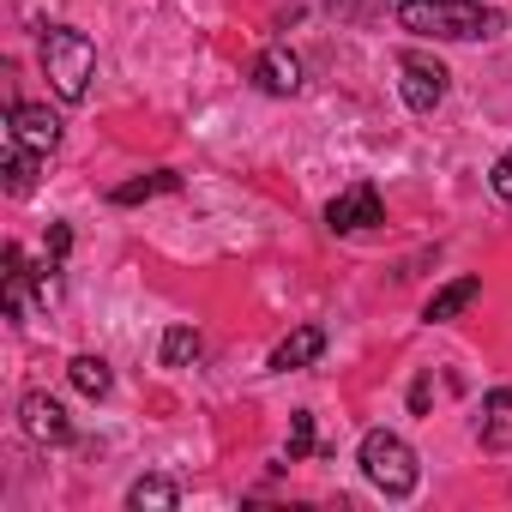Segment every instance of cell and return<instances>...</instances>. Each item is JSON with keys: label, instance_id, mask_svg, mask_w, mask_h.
Here are the masks:
<instances>
[{"label": "cell", "instance_id": "cell-13", "mask_svg": "<svg viewBox=\"0 0 512 512\" xmlns=\"http://www.w3.org/2000/svg\"><path fill=\"white\" fill-rule=\"evenodd\" d=\"M175 187H181V175H175V169H151V175H139V181H121V187L109 193V205H145V199L175 193Z\"/></svg>", "mask_w": 512, "mask_h": 512}, {"label": "cell", "instance_id": "cell-17", "mask_svg": "<svg viewBox=\"0 0 512 512\" xmlns=\"http://www.w3.org/2000/svg\"><path fill=\"white\" fill-rule=\"evenodd\" d=\"M284 452H290V464L314 452V410H296V416H290V446H284Z\"/></svg>", "mask_w": 512, "mask_h": 512}, {"label": "cell", "instance_id": "cell-7", "mask_svg": "<svg viewBox=\"0 0 512 512\" xmlns=\"http://www.w3.org/2000/svg\"><path fill=\"white\" fill-rule=\"evenodd\" d=\"M7 121H13V127H7V139H13V145H25V151H43V157H49V151L61 145V115H49L43 103H13V109H7Z\"/></svg>", "mask_w": 512, "mask_h": 512}, {"label": "cell", "instance_id": "cell-21", "mask_svg": "<svg viewBox=\"0 0 512 512\" xmlns=\"http://www.w3.org/2000/svg\"><path fill=\"white\" fill-rule=\"evenodd\" d=\"M488 410H494V416H512V386H500V392H488Z\"/></svg>", "mask_w": 512, "mask_h": 512}, {"label": "cell", "instance_id": "cell-14", "mask_svg": "<svg viewBox=\"0 0 512 512\" xmlns=\"http://www.w3.org/2000/svg\"><path fill=\"white\" fill-rule=\"evenodd\" d=\"M67 380H73V392H85V398H109V386H115V374H109L103 356H73V362H67Z\"/></svg>", "mask_w": 512, "mask_h": 512}, {"label": "cell", "instance_id": "cell-4", "mask_svg": "<svg viewBox=\"0 0 512 512\" xmlns=\"http://www.w3.org/2000/svg\"><path fill=\"white\" fill-rule=\"evenodd\" d=\"M446 79H452V73H446L434 55H422V49H404V55H398V97H404L410 115H434L440 97H446Z\"/></svg>", "mask_w": 512, "mask_h": 512}, {"label": "cell", "instance_id": "cell-20", "mask_svg": "<svg viewBox=\"0 0 512 512\" xmlns=\"http://www.w3.org/2000/svg\"><path fill=\"white\" fill-rule=\"evenodd\" d=\"M428 398H434V374H416V386H410V410L422 416V410H428Z\"/></svg>", "mask_w": 512, "mask_h": 512}, {"label": "cell", "instance_id": "cell-16", "mask_svg": "<svg viewBox=\"0 0 512 512\" xmlns=\"http://www.w3.org/2000/svg\"><path fill=\"white\" fill-rule=\"evenodd\" d=\"M37 163H43V151L7 145V187H13V193H31V187H37Z\"/></svg>", "mask_w": 512, "mask_h": 512}, {"label": "cell", "instance_id": "cell-18", "mask_svg": "<svg viewBox=\"0 0 512 512\" xmlns=\"http://www.w3.org/2000/svg\"><path fill=\"white\" fill-rule=\"evenodd\" d=\"M488 187H494V199H506V205H512V151H500V157H494Z\"/></svg>", "mask_w": 512, "mask_h": 512}, {"label": "cell", "instance_id": "cell-12", "mask_svg": "<svg viewBox=\"0 0 512 512\" xmlns=\"http://www.w3.org/2000/svg\"><path fill=\"white\" fill-rule=\"evenodd\" d=\"M127 506H133V512H175V506H181V488H175L169 476H139V482L127 488Z\"/></svg>", "mask_w": 512, "mask_h": 512}, {"label": "cell", "instance_id": "cell-10", "mask_svg": "<svg viewBox=\"0 0 512 512\" xmlns=\"http://www.w3.org/2000/svg\"><path fill=\"white\" fill-rule=\"evenodd\" d=\"M326 356V326H296L278 350H272V368L278 374H296V368H314Z\"/></svg>", "mask_w": 512, "mask_h": 512}, {"label": "cell", "instance_id": "cell-8", "mask_svg": "<svg viewBox=\"0 0 512 512\" xmlns=\"http://www.w3.org/2000/svg\"><path fill=\"white\" fill-rule=\"evenodd\" d=\"M31 278H37V272L25 266V253H19V247H7V278H0V302H7V314H13V320H31L37 308H49L43 296H31Z\"/></svg>", "mask_w": 512, "mask_h": 512}, {"label": "cell", "instance_id": "cell-1", "mask_svg": "<svg viewBox=\"0 0 512 512\" xmlns=\"http://www.w3.org/2000/svg\"><path fill=\"white\" fill-rule=\"evenodd\" d=\"M398 25L434 43H488L506 31V19L482 0H398Z\"/></svg>", "mask_w": 512, "mask_h": 512}, {"label": "cell", "instance_id": "cell-9", "mask_svg": "<svg viewBox=\"0 0 512 512\" xmlns=\"http://www.w3.org/2000/svg\"><path fill=\"white\" fill-rule=\"evenodd\" d=\"M253 85H260L266 97H296L302 91V61L290 49H266L260 61H253Z\"/></svg>", "mask_w": 512, "mask_h": 512}, {"label": "cell", "instance_id": "cell-11", "mask_svg": "<svg viewBox=\"0 0 512 512\" xmlns=\"http://www.w3.org/2000/svg\"><path fill=\"white\" fill-rule=\"evenodd\" d=\"M476 296H482V278H452L446 290H434V296H428L422 320H428V326H446V320H458V314H464Z\"/></svg>", "mask_w": 512, "mask_h": 512}, {"label": "cell", "instance_id": "cell-15", "mask_svg": "<svg viewBox=\"0 0 512 512\" xmlns=\"http://www.w3.org/2000/svg\"><path fill=\"white\" fill-rule=\"evenodd\" d=\"M199 332L193 326H169L163 332V368H187V362H199Z\"/></svg>", "mask_w": 512, "mask_h": 512}, {"label": "cell", "instance_id": "cell-19", "mask_svg": "<svg viewBox=\"0 0 512 512\" xmlns=\"http://www.w3.org/2000/svg\"><path fill=\"white\" fill-rule=\"evenodd\" d=\"M67 253H73V229H67V223H49V266H55V272H61Z\"/></svg>", "mask_w": 512, "mask_h": 512}, {"label": "cell", "instance_id": "cell-5", "mask_svg": "<svg viewBox=\"0 0 512 512\" xmlns=\"http://www.w3.org/2000/svg\"><path fill=\"white\" fill-rule=\"evenodd\" d=\"M19 428H25V440H37V446H73V416H67V404L49 398V392H25V398H19Z\"/></svg>", "mask_w": 512, "mask_h": 512}, {"label": "cell", "instance_id": "cell-2", "mask_svg": "<svg viewBox=\"0 0 512 512\" xmlns=\"http://www.w3.org/2000/svg\"><path fill=\"white\" fill-rule=\"evenodd\" d=\"M356 464H362V476H368L386 500H410L416 482H422L416 446H410L404 434H392V428H368L362 446H356Z\"/></svg>", "mask_w": 512, "mask_h": 512}, {"label": "cell", "instance_id": "cell-3", "mask_svg": "<svg viewBox=\"0 0 512 512\" xmlns=\"http://www.w3.org/2000/svg\"><path fill=\"white\" fill-rule=\"evenodd\" d=\"M91 73H97V43L73 25H49L43 31V79L55 85L61 103H85L91 91Z\"/></svg>", "mask_w": 512, "mask_h": 512}, {"label": "cell", "instance_id": "cell-6", "mask_svg": "<svg viewBox=\"0 0 512 512\" xmlns=\"http://www.w3.org/2000/svg\"><path fill=\"white\" fill-rule=\"evenodd\" d=\"M374 223H386V205H380V187L374 181H356V187H344L326 205V229L332 235H356V229H374Z\"/></svg>", "mask_w": 512, "mask_h": 512}]
</instances>
